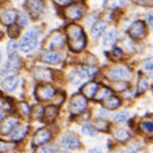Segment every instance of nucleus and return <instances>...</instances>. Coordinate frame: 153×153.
<instances>
[{"label": "nucleus", "instance_id": "nucleus-36", "mask_svg": "<svg viewBox=\"0 0 153 153\" xmlns=\"http://www.w3.org/2000/svg\"><path fill=\"white\" fill-rule=\"evenodd\" d=\"M14 144L11 143H6V141H0V153H5L7 151H11L14 149Z\"/></svg>", "mask_w": 153, "mask_h": 153}, {"label": "nucleus", "instance_id": "nucleus-7", "mask_svg": "<svg viewBox=\"0 0 153 153\" xmlns=\"http://www.w3.org/2000/svg\"><path fill=\"white\" fill-rule=\"evenodd\" d=\"M86 11V6L81 2H78V4H73V5H68L67 8L65 10L64 14H65V18L68 20H78L80 19L84 13Z\"/></svg>", "mask_w": 153, "mask_h": 153}, {"label": "nucleus", "instance_id": "nucleus-19", "mask_svg": "<svg viewBox=\"0 0 153 153\" xmlns=\"http://www.w3.org/2000/svg\"><path fill=\"white\" fill-rule=\"evenodd\" d=\"M120 104H121V100L118 97L113 96V94L102 101V106L107 110H115L117 107L120 106Z\"/></svg>", "mask_w": 153, "mask_h": 153}, {"label": "nucleus", "instance_id": "nucleus-44", "mask_svg": "<svg viewBox=\"0 0 153 153\" xmlns=\"http://www.w3.org/2000/svg\"><path fill=\"white\" fill-rule=\"evenodd\" d=\"M146 21L149 22V25L153 28V12L152 13H149V14L146 16Z\"/></svg>", "mask_w": 153, "mask_h": 153}, {"label": "nucleus", "instance_id": "nucleus-47", "mask_svg": "<svg viewBox=\"0 0 153 153\" xmlns=\"http://www.w3.org/2000/svg\"><path fill=\"white\" fill-rule=\"evenodd\" d=\"M2 118H4V114H2V113H0V121L2 120Z\"/></svg>", "mask_w": 153, "mask_h": 153}, {"label": "nucleus", "instance_id": "nucleus-6", "mask_svg": "<svg viewBox=\"0 0 153 153\" xmlns=\"http://www.w3.org/2000/svg\"><path fill=\"white\" fill-rule=\"evenodd\" d=\"M127 33L128 36L134 40H140V39H144L146 37V24L143 21V20H137L134 21L133 24L128 27L127 30Z\"/></svg>", "mask_w": 153, "mask_h": 153}, {"label": "nucleus", "instance_id": "nucleus-39", "mask_svg": "<svg viewBox=\"0 0 153 153\" xmlns=\"http://www.w3.org/2000/svg\"><path fill=\"white\" fill-rule=\"evenodd\" d=\"M17 18H18V22H19L20 26H26L27 25V16H26V13L21 12L17 16Z\"/></svg>", "mask_w": 153, "mask_h": 153}, {"label": "nucleus", "instance_id": "nucleus-10", "mask_svg": "<svg viewBox=\"0 0 153 153\" xmlns=\"http://www.w3.org/2000/svg\"><path fill=\"white\" fill-rule=\"evenodd\" d=\"M36 97L40 101H47L56 96L57 91L51 85H39L36 88Z\"/></svg>", "mask_w": 153, "mask_h": 153}, {"label": "nucleus", "instance_id": "nucleus-51", "mask_svg": "<svg viewBox=\"0 0 153 153\" xmlns=\"http://www.w3.org/2000/svg\"><path fill=\"white\" fill-rule=\"evenodd\" d=\"M62 153H67V152H62Z\"/></svg>", "mask_w": 153, "mask_h": 153}, {"label": "nucleus", "instance_id": "nucleus-22", "mask_svg": "<svg viewBox=\"0 0 153 153\" xmlns=\"http://www.w3.org/2000/svg\"><path fill=\"white\" fill-rule=\"evenodd\" d=\"M34 76L36 79L38 80H42V81H50L52 79V72L47 68H41L38 67L36 71H34Z\"/></svg>", "mask_w": 153, "mask_h": 153}, {"label": "nucleus", "instance_id": "nucleus-48", "mask_svg": "<svg viewBox=\"0 0 153 153\" xmlns=\"http://www.w3.org/2000/svg\"><path fill=\"white\" fill-rule=\"evenodd\" d=\"M2 36H4V34H2V32H0V39L2 38Z\"/></svg>", "mask_w": 153, "mask_h": 153}, {"label": "nucleus", "instance_id": "nucleus-2", "mask_svg": "<svg viewBox=\"0 0 153 153\" xmlns=\"http://www.w3.org/2000/svg\"><path fill=\"white\" fill-rule=\"evenodd\" d=\"M38 45V33L36 31H28L21 38L19 42V50L24 53H28L34 50Z\"/></svg>", "mask_w": 153, "mask_h": 153}, {"label": "nucleus", "instance_id": "nucleus-45", "mask_svg": "<svg viewBox=\"0 0 153 153\" xmlns=\"http://www.w3.org/2000/svg\"><path fill=\"white\" fill-rule=\"evenodd\" d=\"M121 53H123V52H121V50H120V48H114V50L112 51V54H113L114 57H120V56H121Z\"/></svg>", "mask_w": 153, "mask_h": 153}, {"label": "nucleus", "instance_id": "nucleus-26", "mask_svg": "<svg viewBox=\"0 0 153 153\" xmlns=\"http://www.w3.org/2000/svg\"><path fill=\"white\" fill-rule=\"evenodd\" d=\"M126 5V0H105L104 6L107 8H119Z\"/></svg>", "mask_w": 153, "mask_h": 153}, {"label": "nucleus", "instance_id": "nucleus-21", "mask_svg": "<svg viewBox=\"0 0 153 153\" xmlns=\"http://www.w3.org/2000/svg\"><path fill=\"white\" fill-rule=\"evenodd\" d=\"M112 96V90L106 87V86H99L96 92L94 99L98 101H104L105 99H107L108 97Z\"/></svg>", "mask_w": 153, "mask_h": 153}, {"label": "nucleus", "instance_id": "nucleus-14", "mask_svg": "<svg viewBox=\"0 0 153 153\" xmlns=\"http://www.w3.org/2000/svg\"><path fill=\"white\" fill-rule=\"evenodd\" d=\"M60 143H61V145L64 147L70 149V150L78 149L80 146V140H79V138L76 135H74V134H65L60 139Z\"/></svg>", "mask_w": 153, "mask_h": 153}, {"label": "nucleus", "instance_id": "nucleus-32", "mask_svg": "<svg viewBox=\"0 0 153 153\" xmlns=\"http://www.w3.org/2000/svg\"><path fill=\"white\" fill-rule=\"evenodd\" d=\"M17 50H18V45L14 40H11L8 44H7V52H8V57H13L16 56L17 53Z\"/></svg>", "mask_w": 153, "mask_h": 153}, {"label": "nucleus", "instance_id": "nucleus-33", "mask_svg": "<svg viewBox=\"0 0 153 153\" xmlns=\"http://www.w3.org/2000/svg\"><path fill=\"white\" fill-rule=\"evenodd\" d=\"M8 36L11 37V38H17L18 36H19L20 31H19V26L18 25H16V24H12V25H10L8 26Z\"/></svg>", "mask_w": 153, "mask_h": 153}, {"label": "nucleus", "instance_id": "nucleus-20", "mask_svg": "<svg viewBox=\"0 0 153 153\" xmlns=\"http://www.w3.org/2000/svg\"><path fill=\"white\" fill-rule=\"evenodd\" d=\"M17 85H18V78H16V76L5 78V80H4L2 84H1L2 88H4L6 92H12V91H14L16 87H17Z\"/></svg>", "mask_w": 153, "mask_h": 153}, {"label": "nucleus", "instance_id": "nucleus-38", "mask_svg": "<svg viewBox=\"0 0 153 153\" xmlns=\"http://www.w3.org/2000/svg\"><path fill=\"white\" fill-rule=\"evenodd\" d=\"M96 127L99 128L100 131H107V130H108V124H107V121H105V120H97Z\"/></svg>", "mask_w": 153, "mask_h": 153}, {"label": "nucleus", "instance_id": "nucleus-31", "mask_svg": "<svg viewBox=\"0 0 153 153\" xmlns=\"http://www.w3.org/2000/svg\"><path fill=\"white\" fill-rule=\"evenodd\" d=\"M147 90V80L144 76H140L138 80V94L144 93Z\"/></svg>", "mask_w": 153, "mask_h": 153}, {"label": "nucleus", "instance_id": "nucleus-50", "mask_svg": "<svg viewBox=\"0 0 153 153\" xmlns=\"http://www.w3.org/2000/svg\"><path fill=\"white\" fill-rule=\"evenodd\" d=\"M71 1H78V0H71Z\"/></svg>", "mask_w": 153, "mask_h": 153}, {"label": "nucleus", "instance_id": "nucleus-13", "mask_svg": "<svg viewBox=\"0 0 153 153\" xmlns=\"http://www.w3.org/2000/svg\"><path fill=\"white\" fill-rule=\"evenodd\" d=\"M19 125V121L18 119L16 118H6L5 120L1 121V125H0V133L1 134H10L14 131V128Z\"/></svg>", "mask_w": 153, "mask_h": 153}, {"label": "nucleus", "instance_id": "nucleus-40", "mask_svg": "<svg viewBox=\"0 0 153 153\" xmlns=\"http://www.w3.org/2000/svg\"><path fill=\"white\" fill-rule=\"evenodd\" d=\"M137 5H141V6H146V7H152L153 0H132Z\"/></svg>", "mask_w": 153, "mask_h": 153}, {"label": "nucleus", "instance_id": "nucleus-29", "mask_svg": "<svg viewBox=\"0 0 153 153\" xmlns=\"http://www.w3.org/2000/svg\"><path fill=\"white\" fill-rule=\"evenodd\" d=\"M12 108V102L10 99L0 96V110L1 111H10Z\"/></svg>", "mask_w": 153, "mask_h": 153}, {"label": "nucleus", "instance_id": "nucleus-27", "mask_svg": "<svg viewBox=\"0 0 153 153\" xmlns=\"http://www.w3.org/2000/svg\"><path fill=\"white\" fill-rule=\"evenodd\" d=\"M140 128L146 132V133H152L153 132V119H144L139 124Z\"/></svg>", "mask_w": 153, "mask_h": 153}, {"label": "nucleus", "instance_id": "nucleus-28", "mask_svg": "<svg viewBox=\"0 0 153 153\" xmlns=\"http://www.w3.org/2000/svg\"><path fill=\"white\" fill-rule=\"evenodd\" d=\"M114 137L118 141L125 143V141H127V140L130 139V137H131V135H130V133H128L126 130H124V128H119V130H117V131H115Z\"/></svg>", "mask_w": 153, "mask_h": 153}, {"label": "nucleus", "instance_id": "nucleus-12", "mask_svg": "<svg viewBox=\"0 0 153 153\" xmlns=\"http://www.w3.org/2000/svg\"><path fill=\"white\" fill-rule=\"evenodd\" d=\"M65 44V36L60 32H54L47 40V47L50 50H57L62 47Z\"/></svg>", "mask_w": 153, "mask_h": 153}, {"label": "nucleus", "instance_id": "nucleus-1", "mask_svg": "<svg viewBox=\"0 0 153 153\" xmlns=\"http://www.w3.org/2000/svg\"><path fill=\"white\" fill-rule=\"evenodd\" d=\"M66 36L71 51L80 52L86 46V36L81 26L76 24H71L66 27Z\"/></svg>", "mask_w": 153, "mask_h": 153}, {"label": "nucleus", "instance_id": "nucleus-16", "mask_svg": "<svg viewBox=\"0 0 153 153\" xmlns=\"http://www.w3.org/2000/svg\"><path fill=\"white\" fill-rule=\"evenodd\" d=\"M41 60L46 64L57 65L61 61V56L59 52H56V51H47L41 56Z\"/></svg>", "mask_w": 153, "mask_h": 153}, {"label": "nucleus", "instance_id": "nucleus-42", "mask_svg": "<svg viewBox=\"0 0 153 153\" xmlns=\"http://www.w3.org/2000/svg\"><path fill=\"white\" fill-rule=\"evenodd\" d=\"M39 152L40 153H56V149H54L52 145H46V146H42Z\"/></svg>", "mask_w": 153, "mask_h": 153}, {"label": "nucleus", "instance_id": "nucleus-8", "mask_svg": "<svg viewBox=\"0 0 153 153\" xmlns=\"http://www.w3.org/2000/svg\"><path fill=\"white\" fill-rule=\"evenodd\" d=\"M44 6H45L44 0H26L25 1L26 11L33 19H38L41 16L44 11Z\"/></svg>", "mask_w": 153, "mask_h": 153}, {"label": "nucleus", "instance_id": "nucleus-9", "mask_svg": "<svg viewBox=\"0 0 153 153\" xmlns=\"http://www.w3.org/2000/svg\"><path fill=\"white\" fill-rule=\"evenodd\" d=\"M20 67V62L19 59L13 56V57H10L7 62L4 65V67L1 68L0 71V74L5 78H8V76H14V74L19 71Z\"/></svg>", "mask_w": 153, "mask_h": 153}, {"label": "nucleus", "instance_id": "nucleus-37", "mask_svg": "<svg viewBox=\"0 0 153 153\" xmlns=\"http://www.w3.org/2000/svg\"><path fill=\"white\" fill-rule=\"evenodd\" d=\"M144 68H145V71L149 73V76L153 78V60H147V61H145Z\"/></svg>", "mask_w": 153, "mask_h": 153}, {"label": "nucleus", "instance_id": "nucleus-46", "mask_svg": "<svg viewBox=\"0 0 153 153\" xmlns=\"http://www.w3.org/2000/svg\"><path fill=\"white\" fill-rule=\"evenodd\" d=\"M90 153H101L99 149H91L90 150Z\"/></svg>", "mask_w": 153, "mask_h": 153}, {"label": "nucleus", "instance_id": "nucleus-3", "mask_svg": "<svg viewBox=\"0 0 153 153\" xmlns=\"http://www.w3.org/2000/svg\"><path fill=\"white\" fill-rule=\"evenodd\" d=\"M106 76L112 81H125V80H128L132 74H131V71H130L128 67H126V66H115L106 73Z\"/></svg>", "mask_w": 153, "mask_h": 153}, {"label": "nucleus", "instance_id": "nucleus-24", "mask_svg": "<svg viewBox=\"0 0 153 153\" xmlns=\"http://www.w3.org/2000/svg\"><path fill=\"white\" fill-rule=\"evenodd\" d=\"M106 27H107V24L104 22V21H99V22L94 24L93 27H92V30H91L92 37H93V38H99V37L105 32Z\"/></svg>", "mask_w": 153, "mask_h": 153}, {"label": "nucleus", "instance_id": "nucleus-17", "mask_svg": "<svg viewBox=\"0 0 153 153\" xmlns=\"http://www.w3.org/2000/svg\"><path fill=\"white\" fill-rule=\"evenodd\" d=\"M98 87H99V85L97 82H93V81L87 82L81 88V93H82V96L85 97L86 99H92V98H94V96H96V92L97 90H98Z\"/></svg>", "mask_w": 153, "mask_h": 153}, {"label": "nucleus", "instance_id": "nucleus-43", "mask_svg": "<svg viewBox=\"0 0 153 153\" xmlns=\"http://www.w3.org/2000/svg\"><path fill=\"white\" fill-rule=\"evenodd\" d=\"M59 6H68L71 5V0H53Z\"/></svg>", "mask_w": 153, "mask_h": 153}, {"label": "nucleus", "instance_id": "nucleus-11", "mask_svg": "<svg viewBox=\"0 0 153 153\" xmlns=\"http://www.w3.org/2000/svg\"><path fill=\"white\" fill-rule=\"evenodd\" d=\"M52 138V133L48 128H40L39 131L36 132L33 139H32V144L34 146H41L46 143H48Z\"/></svg>", "mask_w": 153, "mask_h": 153}, {"label": "nucleus", "instance_id": "nucleus-23", "mask_svg": "<svg viewBox=\"0 0 153 153\" xmlns=\"http://www.w3.org/2000/svg\"><path fill=\"white\" fill-rule=\"evenodd\" d=\"M27 126H25V125H22V126H17L16 128H14V131L12 132V140L13 141H20L21 139H24V137L26 135L27 133Z\"/></svg>", "mask_w": 153, "mask_h": 153}, {"label": "nucleus", "instance_id": "nucleus-4", "mask_svg": "<svg viewBox=\"0 0 153 153\" xmlns=\"http://www.w3.org/2000/svg\"><path fill=\"white\" fill-rule=\"evenodd\" d=\"M97 70L93 68V67H87V66L79 67V68H76V71H73V73L71 76V81L73 84H80V82L90 79L92 76H94Z\"/></svg>", "mask_w": 153, "mask_h": 153}, {"label": "nucleus", "instance_id": "nucleus-35", "mask_svg": "<svg viewBox=\"0 0 153 153\" xmlns=\"http://www.w3.org/2000/svg\"><path fill=\"white\" fill-rule=\"evenodd\" d=\"M81 132L84 134H86V135H91V137L96 135V130H94V127H93L92 125H88V124H86V125H84V126L81 127Z\"/></svg>", "mask_w": 153, "mask_h": 153}, {"label": "nucleus", "instance_id": "nucleus-15", "mask_svg": "<svg viewBox=\"0 0 153 153\" xmlns=\"http://www.w3.org/2000/svg\"><path fill=\"white\" fill-rule=\"evenodd\" d=\"M59 112V108L56 105H50V106H46L44 110H42V119L46 123H52L58 115Z\"/></svg>", "mask_w": 153, "mask_h": 153}, {"label": "nucleus", "instance_id": "nucleus-49", "mask_svg": "<svg viewBox=\"0 0 153 153\" xmlns=\"http://www.w3.org/2000/svg\"><path fill=\"white\" fill-rule=\"evenodd\" d=\"M0 61H1V53H0Z\"/></svg>", "mask_w": 153, "mask_h": 153}, {"label": "nucleus", "instance_id": "nucleus-25", "mask_svg": "<svg viewBox=\"0 0 153 153\" xmlns=\"http://www.w3.org/2000/svg\"><path fill=\"white\" fill-rule=\"evenodd\" d=\"M117 40H118V33H117V31L115 30H111V31H108L105 34L104 40H102V44L105 46H112V45H114L115 42H117Z\"/></svg>", "mask_w": 153, "mask_h": 153}, {"label": "nucleus", "instance_id": "nucleus-41", "mask_svg": "<svg viewBox=\"0 0 153 153\" xmlns=\"http://www.w3.org/2000/svg\"><path fill=\"white\" fill-rule=\"evenodd\" d=\"M140 147H141V145H139L138 143H133V144L127 146V151H128V153H137L138 150H140Z\"/></svg>", "mask_w": 153, "mask_h": 153}, {"label": "nucleus", "instance_id": "nucleus-34", "mask_svg": "<svg viewBox=\"0 0 153 153\" xmlns=\"http://www.w3.org/2000/svg\"><path fill=\"white\" fill-rule=\"evenodd\" d=\"M127 118H128V112L127 111H120L113 117V119L118 123H123V121L127 120Z\"/></svg>", "mask_w": 153, "mask_h": 153}, {"label": "nucleus", "instance_id": "nucleus-30", "mask_svg": "<svg viewBox=\"0 0 153 153\" xmlns=\"http://www.w3.org/2000/svg\"><path fill=\"white\" fill-rule=\"evenodd\" d=\"M17 110H18V113L20 115H28L31 113V108L30 106L26 104V102H19L18 106H17Z\"/></svg>", "mask_w": 153, "mask_h": 153}, {"label": "nucleus", "instance_id": "nucleus-18", "mask_svg": "<svg viewBox=\"0 0 153 153\" xmlns=\"http://www.w3.org/2000/svg\"><path fill=\"white\" fill-rule=\"evenodd\" d=\"M17 16H18V14H17L16 11H5V12L1 13L0 19H1L4 25L10 26V25L14 24V21L17 19Z\"/></svg>", "mask_w": 153, "mask_h": 153}, {"label": "nucleus", "instance_id": "nucleus-5", "mask_svg": "<svg viewBox=\"0 0 153 153\" xmlns=\"http://www.w3.org/2000/svg\"><path fill=\"white\" fill-rule=\"evenodd\" d=\"M87 107V99L82 94H76L70 101V111L74 115L81 114Z\"/></svg>", "mask_w": 153, "mask_h": 153}]
</instances>
